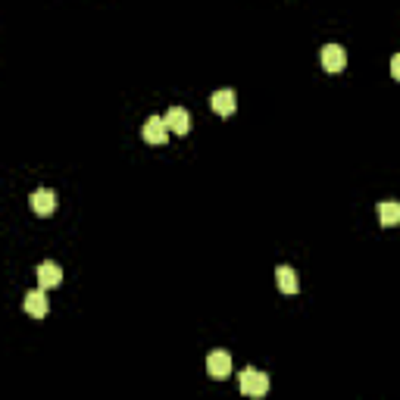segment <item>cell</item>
Instances as JSON below:
<instances>
[{"instance_id": "9", "label": "cell", "mask_w": 400, "mask_h": 400, "mask_svg": "<svg viewBox=\"0 0 400 400\" xmlns=\"http://www.w3.org/2000/svg\"><path fill=\"white\" fill-rule=\"evenodd\" d=\"M60 281H62V269L56 266V262H41V266H38V288H41V291L56 288Z\"/></svg>"}, {"instance_id": "11", "label": "cell", "mask_w": 400, "mask_h": 400, "mask_svg": "<svg viewBox=\"0 0 400 400\" xmlns=\"http://www.w3.org/2000/svg\"><path fill=\"white\" fill-rule=\"evenodd\" d=\"M378 222L385 225V228L400 225V203H397V200H381V203H378Z\"/></svg>"}, {"instance_id": "12", "label": "cell", "mask_w": 400, "mask_h": 400, "mask_svg": "<svg viewBox=\"0 0 400 400\" xmlns=\"http://www.w3.org/2000/svg\"><path fill=\"white\" fill-rule=\"evenodd\" d=\"M391 75L400 81V53H394V56H391Z\"/></svg>"}, {"instance_id": "4", "label": "cell", "mask_w": 400, "mask_h": 400, "mask_svg": "<svg viewBox=\"0 0 400 400\" xmlns=\"http://www.w3.org/2000/svg\"><path fill=\"white\" fill-rule=\"evenodd\" d=\"M206 372H210L212 378H228L231 375L228 350H210V356H206Z\"/></svg>"}, {"instance_id": "8", "label": "cell", "mask_w": 400, "mask_h": 400, "mask_svg": "<svg viewBox=\"0 0 400 400\" xmlns=\"http://www.w3.org/2000/svg\"><path fill=\"white\" fill-rule=\"evenodd\" d=\"M31 210H35L38 216H50V212L56 210V194L50 191V188H38V191L31 194Z\"/></svg>"}, {"instance_id": "3", "label": "cell", "mask_w": 400, "mask_h": 400, "mask_svg": "<svg viewBox=\"0 0 400 400\" xmlns=\"http://www.w3.org/2000/svg\"><path fill=\"white\" fill-rule=\"evenodd\" d=\"M162 122H166V128L175 131V135H188V128H191V112H188L185 106H169Z\"/></svg>"}, {"instance_id": "10", "label": "cell", "mask_w": 400, "mask_h": 400, "mask_svg": "<svg viewBox=\"0 0 400 400\" xmlns=\"http://www.w3.org/2000/svg\"><path fill=\"white\" fill-rule=\"evenodd\" d=\"M275 281H278V288H281L285 294H297V291H300L297 272H294L291 266H278V269H275Z\"/></svg>"}, {"instance_id": "1", "label": "cell", "mask_w": 400, "mask_h": 400, "mask_svg": "<svg viewBox=\"0 0 400 400\" xmlns=\"http://www.w3.org/2000/svg\"><path fill=\"white\" fill-rule=\"evenodd\" d=\"M269 391V375L260 372V369H244L241 372V394H247V397H262V394Z\"/></svg>"}, {"instance_id": "2", "label": "cell", "mask_w": 400, "mask_h": 400, "mask_svg": "<svg viewBox=\"0 0 400 400\" xmlns=\"http://www.w3.org/2000/svg\"><path fill=\"white\" fill-rule=\"evenodd\" d=\"M319 60H322L325 72H341V69L347 66V50H344L341 44H325V47L319 50Z\"/></svg>"}, {"instance_id": "6", "label": "cell", "mask_w": 400, "mask_h": 400, "mask_svg": "<svg viewBox=\"0 0 400 400\" xmlns=\"http://www.w3.org/2000/svg\"><path fill=\"white\" fill-rule=\"evenodd\" d=\"M22 310L28 312V316H35V319H44V316H47V310H50L47 294H44L41 288L28 291V294H25V300H22Z\"/></svg>"}, {"instance_id": "5", "label": "cell", "mask_w": 400, "mask_h": 400, "mask_svg": "<svg viewBox=\"0 0 400 400\" xmlns=\"http://www.w3.org/2000/svg\"><path fill=\"white\" fill-rule=\"evenodd\" d=\"M141 135H144V141H147V144H166L169 128H166V122H162V116H147V119H144Z\"/></svg>"}, {"instance_id": "7", "label": "cell", "mask_w": 400, "mask_h": 400, "mask_svg": "<svg viewBox=\"0 0 400 400\" xmlns=\"http://www.w3.org/2000/svg\"><path fill=\"white\" fill-rule=\"evenodd\" d=\"M210 106L219 112V116H231V112L238 110V94L231 91V88H222V91H216L210 97Z\"/></svg>"}]
</instances>
